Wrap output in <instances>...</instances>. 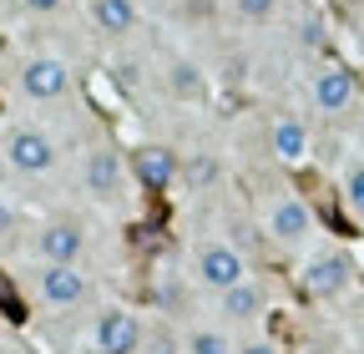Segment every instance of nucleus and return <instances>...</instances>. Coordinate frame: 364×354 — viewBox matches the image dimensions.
<instances>
[{"label":"nucleus","instance_id":"7ed1b4c3","mask_svg":"<svg viewBox=\"0 0 364 354\" xmlns=\"http://www.w3.org/2000/svg\"><path fill=\"white\" fill-rule=\"evenodd\" d=\"M198 279H203L208 289L228 294L233 284L248 279V263H243V253H238L233 243H208V248L198 253Z\"/></svg>","mask_w":364,"mask_h":354},{"label":"nucleus","instance_id":"4be33fe9","mask_svg":"<svg viewBox=\"0 0 364 354\" xmlns=\"http://www.w3.org/2000/svg\"><path fill=\"white\" fill-rule=\"evenodd\" d=\"M152 354H177V344L167 334H152Z\"/></svg>","mask_w":364,"mask_h":354},{"label":"nucleus","instance_id":"39448f33","mask_svg":"<svg viewBox=\"0 0 364 354\" xmlns=\"http://www.w3.org/2000/svg\"><path fill=\"white\" fill-rule=\"evenodd\" d=\"M36 289H41V299L51 309H76L86 299V274L76 269V263H46V269L36 274Z\"/></svg>","mask_w":364,"mask_h":354},{"label":"nucleus","instance_id":"9b49d317","mask_svg":"<svg viewBox=\"0 0 364 354\" xmlns=\"http://www.w3.org/2000/svg\"><path fill=\"white\" fill-rule=\"evenodd\" d=\"M268 147H273V157L279 162H299L304 152H309V127L299 122V117H279L268 127Z\"/></svg>","mask_w":364,"mask_h":354},{"label":"nucleus","instance_id":"aec40b11","mask_svg":"<svg viewBox=\"0 0 364 354\" xmlns=\"http://www.w3.org/2000/svg\"><path fill=\"white\" fill-rule=\"evenodd\" d=\"M21 6H26V11H41V16H46V11H61L66 0H21Z\"/></svg>","mask_w":364,"mask_h":354},{"label":"nucleus","instance_id":"1a4fd4ad","mask_svg":"<svg viewBox=\"0 0 364 354\" xmlns=\"http://www.w3.org/2000/svg\"><path fill=\"white\" fill-rule=\"evenodd\" d=\"M81 248H86V238H81L76 223H46V228L36 233V253H41L46 263H76Z\"/></svg>","mask_w":364,"mask_h":354},{"label":"nucleus","instance_id":"f8f14e48","mask_svg":"<svg viewBox=\"0 0 364 354\" xmlns=\"http://www.w3.org/2000/svg\"><path fill=\"white\" fill-rule=\"evenodd\" d=\"M136 0H91V21H97L107 36H127L136 26Z\"/></svg>","mask_w":364,"mask_h":354},{"label":"nucleus","instance_id":"0eeeda50","mask_svg":"<svg viewBox=\"0 0 364 354\" xmlns=\"http://www.w3.org/2000/svg\"><path fill=\"white\" fill-rule=\"evenodd\" d=\"M127 188V162L117 147H97L86 157V193H97V198H117Z\"/></svg>","mask_w":364,"mask_h":354},{"label":"nucleus","instance_id":"6e6552de","mask_svg":"<svg viewBox=\"0 0 364 354\" xmlns=\"http://www.w3.org/2000/svg\"><path fill=\"white\" fill-rule=\"evenodd\" d=\"M268 233L279 238L284 248H294V243H304L309 233H314V213L299 203V198H279L268 208Z\"/></svg>","mask_w":364,"mask_h":354},{"label":"nucleus","instance_id":"a211bd4d","mask_svg":"<svg viewBox=\"0 0 364 354\" xmlns=\"http://www.w3.org/2000/svg\"><path fill=\"white\" fill-rule=\"evenodd\" d=\"M233 11L243 21H268L273 11H279V0H233Z\"/></svg>","mask_w":364,"mask_h":354},{"label":"nucleus","instance_id":"423d86ee","mask_svg":"<svg viewBox=\"0 0 364 354\" xmlns=\"http://www.w3.org/2000/svg\"><path fill=\"white\" fill-rule=\"evenodd\" d=\"M97 349L102 354H136L142 349V324L132 309H107L97 319Z\"/></svg>","mask_w":364,"mask_h":354},{"label":"nucleus","instance_id":"6ab92c4d","mask_svg":"<svg viewBox=\"0 0 364 354\" xmlns=\"http://www.w3.org/2000/svg\"><path fill=\"white\" fill-rule=\"evenodd\" d=\"M16 238H21V213L6 208V248H16Z\"/></svg>","mask_w":364,"mask_h":354},{"label":"nucleus","instance_id":"9d476101","mask_svg":"<svg viewBox=\"0 0 364 354\" xmlns=\"http://www.w3.org/2000/svg\"><path fill=\"white\" fill-rule=\"evenodd\" d=\"M354 102V76L344 66H324L314 76V107L318 112H344Z\"/></svg>","mask_w":364,"mask_h":354},{"label":"nucleus","instance_id":"412c9836","mask_svg":"<svg viewBox=\"0 0 364 354\" xmlns=\"http://www.w3.org/2000/svg\"><path fill=\"white\" fill-rule=\"evenodd\" d=\"M238 354H279V349H273V344H268V339H253V344H243V349H238Z\"/></svg>","mask_w":364,"mask_h":354},{"label":"nucleus","instance_id":"20e7f679","mask_svg":"<svg viewBox=\"0 0 364 354\" xmlns=\"http://www.w3.org/2000/svg\"><path fill=\"white\" fill-rule=\"evenodd\" d=\"M304 294L309 299H339L349 289V258L344 253H318L304 263V274H299Z\"/></svg>","mask_w":364,"mask_h":354},{"label":"nucleus","instance_id":"f3484780","mask_svg":"<svg viewBox=\"0 0 364 354\" xmlns=\"http://www.w3.org/2000/svg\"><path fill=\"white\" fill-rule=\"evenodd\" d=\"M344 208H349L354 218H364V162L344 172Z\"/></svg>","mask_w":364,"mask_h":354},{"label":"nucleus","instance_id":"b1692460","mask_svg":"<svg viewBox=\"0 0 364 354\" xmlns=\"http://www.w3.org/2000/svg\"><path fill=\"white\" fill-rule=\"evenodd\" d=\"M359 137H364V117H359Z\"/></svg>","mask_w":364,"mask_h":354},{"label":"nucleus","instance_id":"2eb2a0df","mask_svg":"<svg viewBox=\"0 0 364 354\" xmlns=\"http://www.w3.org/2000/svg\"><path fill=\"white\" fill-rule=\"evenodd\" d=\"M167 81H172V97H203V71L193 61H172Z\"/></svg>","mask_w":364,"mask_h":354},{"label":"nucleus","instance_id":"dca6fc26","mask_svg":"<svg viewBox=\"0 0 364 354\" xmlns=\"http://www.w3.org/2000/svg\"><path fill=\"white\" fill-rule=\"evenodd\" d=\"M188 354H238V349L218 329H198V334H188Z\"/></svg>","mask_w":364,"mask_h":354},{"label":"nucleus","instance_id":"5701e85b","mask_svg":"<svg viewBox=\"0 0 364 354\" xmlns=\"http://www.w3.org/2000/svg\"><path fill=\"white\" fill-rule=\"evenodd\" d=\"M136 6H147V11H157V6H162V0H136Z\"/></svg>","mask_w":364,"mask_h":354},{"label":"nucleus","instance_id":"4468645a","mask_svg":"<svg viewBox=\"0 0 364 354\" xmlns=\"http://www.w3.org/2000/svg\"><path fill=\"white\" fill-rule=\"evenodd\" d=\"M223 314H228V319H258V314H263V289L248 284V279L233 284V289L223 294Z\"/></svg>","mask_w":364,"mask_h":354},{"label":"nucleus","instance_id":"ddd939ff","mask_svg":"<svg viewBox=\"0 0 364 354\" xmlns=\"http://www.w3.org/2000/svg\"><path fill=\"white\" fill-rule=\"evenodd\" d=\"M136 177H142L147 188H167L177 177V157L167 147H142V152H136Z\"/></svg>","mask_w":364,"mask_h":354},{"label":"nucleus","instance_id":"f257e3e1","mask_svg":"<svg viewBox=\"0 0 364 354\" xmlns=\"http://www.w3.org/2000/svg\"><path fill=\"white\" fill-rule=\"evenodd\" d=\"M16 86L31 102H61L71 92V66L56 61V56H26L16 66Z\"/></svg>","mask_w":364,"mask_h":354},{"label":"nucleus","instance_id":"f03ea898","mask_svg":"<svg viewBox=\"0 0 364 354\" xmlns=\"http://www.w3.org/2000/svg\"><path fill=\"white\" fill-rule=\"evenodd\" d=\"M6 167L11 172H26V177L51 172L56 167V142L46 137L41 127H11L6 132Z\"/></svg>","mask_w":364,"mask_h":354}]
</instances>
